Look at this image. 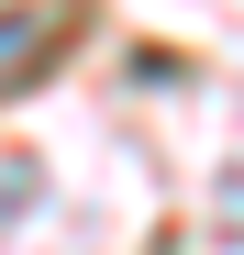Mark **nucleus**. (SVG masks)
I'll use <instances>...</instances> for the list:
<instances>
[{"label": "nucleus", "instance_id": "obj_1", "mask_svg": "<svg viewBox=\"0 0 244 255\" xmlns=\"http://www.w3.org/2000/svg\"><path fill=\"white\" fill-rule=\"evenodd\" d=\"M56 45H67V11H11V22H0V89H22Z\"/></svg>", "mask_w": 244, "mask_h": 255}, {"label": "nucleus", "instance_id": "obj_2", "mask_svg": "<svg viewBox=\"0 0 244 255\" xmlns=\"http://www.w3.org/2000/svg\"><path fill=\"white\" fill-rule=\"evenodd\" d=\"M22 189H33V178H22V166H11V189H0V233H11V200H22Z\"/></svg>", "mask_w": 244, "mask_h": 255}]
</instances>
